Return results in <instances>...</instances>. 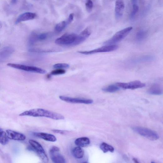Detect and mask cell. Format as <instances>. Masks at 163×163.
I'll return each mask as SVG.
<instances>
[{"label":"cell","instance_id":"obj_12","mask_svg":"<svg viewBox=\"0 0 163 163\" xmlns=\"http://www.w3.org/2000/svg\"><path fill=\"white\" fill-rule=\"evenodd\" d=\"M125 4L123 1H117L115 3V16L118 19L123 16L125 9Z\"/></svg>","mask_w":163,"mask_h":163},{"label":"cell","instance_id":"obj_21","mask_svg":"<svg viewBox=\"0 0 163 163\" xmlns=\"http://www.w3.org/2000/svg\"><path fill=\"white\" fill-rule=\"evenodd\" d=\"M100 148L104 153H106L108 151L113 153L114 151V149L113 147L105 142H103L100 145Z\"/></svg>","mask_w":163,"mask_h":163},{"label":"cell","instance_id":"obj_22","mask_svg":"<svg viewBox=\"0 0 163 163\" xmlns=\"http://www.w3.org/2000/svg\"><path fill=\"white\" fill-rule=\"evenodd\" d=\"M138 1H132L131 3L133 6L132 11L130 15V18L131 20L133 19L135 16L138 13L139 8L137 4Z\"/></svg>","mask_w":163,"mask_h":163},{"label":"cell","instance_id":"obj_31","mask_svg":"<svg viewBox=\"0 0 163 163\" xmlns=\"http://www.w3.org/2000/svg\"><path fill=\"white\" fill-rule=\"evenodd\" d=\"M74 17V14L73 13L70 14L68 18L66 21L68 25L70 24L73 21Z\"/></svg>","mask_w":163,"mask_h":163},{"label":"cell","instance_id":"obj_20","mask_svg":"<svg viewBox=\"0 0 163 163\" xmlns=\"http://www.w3.org/2000/svg\"><path fill=\"white\" fill-rule=\"evenodd\" d=\"M147 32L144 30H141L137 33L136 39L137 42H140L143 41L147 36Z\"/></svg>","mask_w":163,"mask_h":163},{"label":"cell","instance_id":"obj_24","mask_svg":"<svg viewBox=\"0 0 163 163\" xmlns=\"http://www.w3.org/2000/svg\"><path fill=\"white\" fill-rule=\"evenodd\" d=\"M119 90V88L116 85H112L103 89V90L107 92L113 93Z\"/></svg>","mask_w":163,"mask_h":163},{"label":"cell","instance_id":"obj_2","mask_svg":"<svg viewBox=\"0 0 163 163\" xmlns=\"http://www.w3.org/2000/svg\"><path fill=\"white\" fill-rule=\"evenodd\" d=\"M133 29L132 27H129L117 32L110 39L104 43L106 45H115L126 37Z\"/></svg>","mask_w":163,"mask_h":163},{"label":"cell","instance_id":"obj_39","mask_svg":"<svg viewBox=\"0 0 163 163\" xmlns=\"http://www.w3.org/2000/svg\"><path fill=\"white\" fill-rule=\"evenodd\" d=\"M151 163H155L154 162H151Z\"/></svg>","mask_w":163,"mask_h":163},{"label":"cell","instance_id":"obj_18","mask_svg":"<svg viewBox=\"0 0 163 163\" xmlns=\"http://www.w3.org/2000/svg\"><path fill=\"white\" fill-rule=\"evenodd\" d=\"M73 155L76 158L80 159L83 157L84 151L81 147H77L74 148L72 151Z\"/></svg>","mask_w":163,"mask_h":163},{"label":"cell","instance_id":"obj_5","mask_svg":"<svg viewBox=\"0 0 163 163\" xmlns=\"http://www.w3.org/2000/svg\"><path fill=\"white\" fill-rule=\"evenodd\" d=\"M7 66L13 68L28 72L41 74H45L46 73V71L45 70L34 66L13 63H8Z\"/></svg>","mask_w":163,"mask_h":163},{"label":"cell","instance_id":"obj_11","mask_svg":"<svg viewBox=\"0 0 163 163\" xmlns=\"http://www.w3.org/2000/svg\"><path fill=\"white\" fill-rule=\"evenodd\" d=\"M6 133L9 139L23 141L26 139V136L24 134L11 130H7Z\"/></svg>","mask_w":163,"mask_h":163},{"label":"cell","instance_id":"obj_10","mask_svg":"<svg viewBox=\"0 0 163 163\" xmlns=\"http://www.w3.org/2000/svg\"><path fill=\"white\" fill-rule=\"evenodd\" d=\"M91 34V29L89 28L86 29L77 35L74 42L71 45L76 46L82 43L89 38Z\"/></svg>","mask_w":163,"mask_h":163},{"label":"cell","instance_id":"obj_15","mask_svg":"<svg viewBox=\"0 0 163 163\" xmlns=\"http://www.w3.org/2000/svg\"><path fill=\"white\" fill-rule=\"evenodd\" d=\"M59 152L50 151V158L54 163H66V160L63 155Z\"/></svg>","mask_w":163,"mask_h":163},{"label":"cell","instance_id":"obj_23","mask_svg":"<svg viewBox=\"0 0 163 163\" xmlns=\"http://www.w3.org/2000/svg\"><path fill=\"white\" fill-rule=\"evenodd\" d=\"M9 139L6 132L3 131L0 132V144L3 145H5L8 143Z\"/></svg>","mask_w":163,"mask_h":163},{"label":"cell","instance_id":"obj_35","mask_svg":"<svg viewBox=\"0 0 163 163\" xmlns=\"http://www.w3.org/2000/svg\"><path fill=\"white\" fill-rule=\"evenodd\" d=\"M17 1H12V3L13 4H15L17 3Z\"/></svg>","mask_w":163,"mask_h":163},{"label":"cell","instance_id":"obj_3","mask_svg":"<svg viewBox=\"0 0 163 163\" xmlns=\"http://www.w3.org/2000/svg\"><path fill=\"white\" fill-rule=\"evenodd\" d=\"M133 130L139 135L151 140H155L159 138L158 134L155 131L144 127H134Z\"/></svg>","mask_w":163,"mask_h":163},{"label":"cell","instance_id":"obj_30","mask_svg":"<svg viewBox=\"0 0 163 163\" xmlns=\"http://www.w3.org/2000/svg\"><path fill=\"white\" fill-rule=\"evenodd\" d=\"M47 37V34L46 33H42L38 35V40H45Z\"/></svg>","mask_w":163,"mask_h":163},{"label":"cell","instance_id":"obj_32","mask_svg":"<svg viewBox=\"0 0 163 163\" xmlns=\"http://www.w3.org/2000/svg\"><path fill=\"white\" fill-rule=\"evenodd\" d=\"M53 132L55 133L60 134H64L66 133V131L64 130H52Z\"/></svg>","mask_w":163,"mask_h":163},{"label":"cell","instance_id":"obj_27","mask_svg":"<svg viewBox=\"0 0 163 163\" xmlns=\"http://www.w3.org/2000/svg\"><path fill=\"white\" fill-rule=\"evenodd\" d=\"M66 73V71L63 69H56L52 71L51 73V75H56L65 74Z\"/></svg>","mask_w":163,"mask_h":163},{"label":"cell","instance_id":"obj_34","mask_svg":"<svg viewBox=\"0 0 163 163\" xmlns=\"http://www.w3.org/2000/svg\"><path fill=\"white\" fill-rule=\"evenodd\" d=\"M51 74H48L47 75V77L48 79H50L51 77Z\"/></svg>","mask_w":163,"mask_h":163},{"label":"cell","instance_id":"obj_8","mask_svg":"<svg viewBox=\"0 0 163 163\" xmlns=\"http://www.w3.org/2000/svg\"><path fill=\"white\" fill-rule=\"evenodd\" d=\"M116 85L119 88L125 89L134 90L144 87L146 85L139 81H134L128 83H117Z\"/></svg>","mask_w":163,"mask_h":163},{"label":"cell","instance_id":"obj_29","mask_svg":"<svg viewBox=\"0 0 163 163\" xmlns=\"http://www.w3.org/2000/svg\"><path fill=\"white\" fill-rule=\"evenodd\" d=\"M38 35L34 33L32 34L30 38L29 42L31 45H33L35 42L36 40L38 39Z\"/></svg>","mask_w":163,"mask_h":163},{"label":"cell","instance_id":"obj_9","mask_svg":"<svg viewBox=\"0 0 163 163\" xmlns=\"http://www.w3.org/2000/svg\"><path fill=\"white\" fill-rule=\"evenodd\" d=\"M59 97L61 100L71 103L90 104H92L93 102L91 99L73 98L64 96H60Z\"/></svg>","mask_w":163,"mask_h":163},{"label":"cell","instance_id":"obj_13","mask_svg":"<svg viewBox=\"0 0 163 163\" xmlns=\"http://www.w3.org/2000/svg\"><path fill=\"white\" fill-rule=\"evenodd\" d=\"M36 17L35 13L31 12H26L20 15L15 22L16 24L22 22L34 19Z\"/></svg>","mask_w":163,"mask_h":163},{"label":"cell","instance_id":"obj_16","mask_svg":"<svg viewBox=\"0 0 163 163\" xmlns=\"http://www.w3.org/2000/svg\"><path fill=\"white\" fill-rule=\"evenodd\" d=\"M148 93L153 95H160L162 94V87L159 84H155L153 85L149 89Z\"/></svg>","mask_w":163,"mask_h":163},{"label":"cell","instance_id":"obj_17","mask_svg":"<svg viewBox=\"0 0 163 163\" xmlns=\"http://www.w3.org/2000/svg\"><path fill=\"white\" fill-rule=\"evenodd\" d=\"M75 143L78 147H84L90 144V141L88 138L83 137L77 139L75 141Z\"/></svg>","mask_w":163,"mask_h":163},{"label":"cell","instance_id":"obj_36","mask_svg":"<svg viewBox=\"0 0 163 163\" xmlns=\"http://www.w3.org/2000/svg\"><path fill=\"white\" fill-rule=\"evenodd\" d=\"M3 26V24L1 22H0V29H1Z\"/></svg>","mask_w":163,"mask_h":163},{"label":"cell","instance_id":"obj_33","mask_svg":"<svg viewBox=\"0 0 163 163\" xmlns=\"http://www.w3.org/2000/svg\"><path fill=\"white\" fill-rule=\"evenodd\" d=\"M133 160L134 161V163H139L138 160L135 158H134L133 159Z\"/></svg>","mask_w":163,"mask_h":163},{"label":"cell","instance_id":"obj_4","mask_svg":"<svg viewBox=\"0 0 163 163\" xmlns=\"http://www.w3.org/2000/svg\"><path fill=\"white\" fill-rule=\"evenodd\" d=\"M29 143L34 150L38 154L41 159L45 163L49 162L48 157L42 146L37 141L30 139Z\"/></svg>","mask_w":163,"mask_h":163},{"label":"cell","instance_id":"obj_28","mask_svg":"<svg viewBox=\"0 0 163 163\" xmlns=\"http://www.w3.org/2000/svg\"><path fill=\"white\" fill-rule=\"evenodd\" d=\"M86 9L89 13L91 12L93 8V3L91 0L87 1L86 3Z\"/></svg>","mask_w":163,"mask_h":163},{"label":"cell","instance_id":"obj_25","mask_svg":"<svg viewBox=\"0 0 163 163\" xmlns=\"http://www.w3.org/2000/svg\"><path fill=\"white\" fill-rule=\"evenodd\" d=\"M66 21H64L57 24L55 26V30L57 32L62 31L67 26Z\"/></svg>","mask_w":163,"mask_h":163},{"label":"cell","instance_id":"obj_14","mask_svg":"<svg viewBox=\"0 0 163 163\" xmlns=\"http://www.w3.org/2000/svg\"><path fill=\"white\" fill-rule=\"evenodd\" d=\"M33 135L37 137L43 139L46 141L54 142L56 141V137L53 135L44 133L34 132Z\"/></svg>","mask_w":163,"mask_h":163},{"label":"cell","instance_id":"obj_1","mask_svg":"<svg viewBox=\"0 0 163 163\" xmlns=\"http://www.w3.org/2000/svg\"><path fill=\"white\" fill-rule=\"evenodd\" d=\"M20 116L45 117L56 120H63L65 117L59 113L41 108H36L25 111L19 114Z\"/></svg>","mask_w":163,"mask_h":163},{"label":"cell","instance_id":"obj_19","mask_svg":"<svg viewBox=\"0 0 163 163\" xmlns=\"http://www.w3.org/2000/svg\"><path fill=\"white\" fill-rule=\"evenodd\" d=\"M14 50L11 47H6L0 51V58H5L11 55Z\"/></svg>","mask_w":163,"mask_h":163},{"label":"cell","instance_id":"obj_6","mask_svg":"<svg viewBox=\"0 0 163 163\" xmlns=\"http://www.w3.org/2000/svg\"><path fill=\"white\" fill-rule=\"evenodd\" d=\"M77 35L75 33H67L57 38L55 41L60 45H71L74 42Z\"/></svg>","mask_w":163,"mask_h":163},{"label":"cell","instance_id":"obj_38","mask_svg":"<svg viewBox=\"0 0 163 163\" xmlns=\"http://www.w3.org/2000/svg\"><path fill=\"white\" fill-rule=\"evenodd\" d=\"M89 163L87 162H83V163Z\"/></svg>","mask_w":163,"mask_h":163},{"label":"cell","instance_id":"obj_7","mask_svg":"<svg viewBox=\"0 0 163 163\" xmlns=\"http://www.w3.org/2000/svg\"><path fill=\"white\" fill-rule=\"evenodd\" d=\"M118 46L116 45H106L88 51H79L78 52L84 55H91L98 53L108 52L116 50Z\"/></svg>","mask_w":163,"mask_h":163},{"label":"cell","instance_id":"obj_26","mask_svg":"<svg viewBox=\"0 0 163 163\" xmlns=\"http://www.w3.org/2000/svg\"><path fill=\"white\" fill-rule=\"evenodd\" d=\"M70 67L69 65L65 63H59L54 65L53 67L56 69H63L64 68H68Z\"/></svg>","mask_w":163,"mask_h":163},{"label":"cell","instance_id":"obj_37","mask_svg":"<svg viewBox=\"0 0 163 163\" xmlns=\"http://www.w3.org/2000/svg\"><path fill=\"white\" fill-rule=\"evenodd\" d=\"M2 131V129H1L0 128V132Z\"/></svg>","mask_w":163,"mask_h":163}]
</instances>
